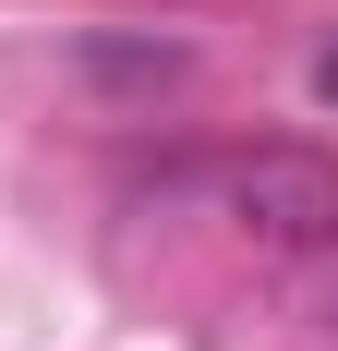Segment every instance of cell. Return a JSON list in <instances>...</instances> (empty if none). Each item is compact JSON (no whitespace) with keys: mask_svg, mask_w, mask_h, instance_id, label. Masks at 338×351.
Segmentation results:
<instances>
[{"mask_svg":"<svg viewBox=\"0 0 338 351\" xmlns=\"http://www.w3.org/2000/svg\"><path fill=\"white\" fill-rule=\"evenodd\" d=\"M218 206L266 254H338V158L326 145H242L218 170Z\"/></svg>","mask_w":338,"mask_h":351,"instance_id":"obj_1","label":"cell"},{"mask_svg":"<svg viewBox=\"0 0 338 351\" xmlns=\"http://www.w3.org/2000/svg\"><path fill=\"white\" fill-rule=\"evenodd\" d=\"M85 73H109V85H181V49H85Z\"/></svg>","mask_w":338,"mask_h":351,"instance_id":"obj_2","label":"cell"},{"mask_svg":"<svg viewBox=\"0 0 338 351\" xmlns=\"http://www.w3.org/2000/svg\"><path fill=\"white\" fill-rule=\"evenodd\" d=\"M314 97H326V109H338V49H326V61H314Z\"/></svg>","mask_w":338,"mask_h":351,"instance_id":"obj_3","label":"cell"}]
</instances>
